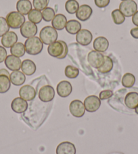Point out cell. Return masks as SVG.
I'll list each match as a JSON object with an SVG mask.
<instances>
[{
  "mask_svg": "<svg viewBox=\"0 0 138 154\" xmlns=\"http://www.w3.org/2000/svg\"><path fill=\"white\" fill-rule=\"evenodd\" d=\"M57 93L60 97H67L71 94L73 91V87L71 82L67 81H60L56 87Z\"/></svg>",
  "mask_w": 138,
  "mask_h": 154,
  "instance_id": "cell-14",
  "label": "cell"
},
{
  "mask_svg": "<svg viewBox=\"0 0 138 154\" xmlns=\"http://www.w3.org/2000/svg\"><path fill=\"white\" fill-rule=\"evenodd\" d=\"M17 12L23 15H28L33 10V5L29 0H18L16 3Z\"/></svg>",
  "mask_w": 138,
  "mask_h": 154,
  "instance_id": "cell-23",
  "label": "cell"
},
{
  "mask_svg": "<svg viewBox=\"0 0 138 154\" xmlns=\"http://www.w3.org/2000/svg\"><path fill=\"white\" fill-rule=\"evenodd\" d=\"M119 10L125 17H131L137 11V4L134 0H126L120 4Z\"/></svg>",
  "mask_w": 138,
  "mask_h": 154,
  "instance_id": "cell-5",
  "label": "cell"
},
{
  "mask_svg": "<svg viewBox=\"0 0 138 154\" xmlns=\"http://www.w3.org/2000/svg\"><path fill=\"white\" fill-rule=\"evenodd\" d=\"M10 80L11 83L15 86H21L25 82L26 76L20 70L13 71L10 75Z\"/></svg>",
  "mask_w": 138,
  "mask_h": 154,
  "instance_id": "cell-21",
  "label": "cell"
},
{
  "mask_svg": "<svg viewBox=\"0 0 138 154\" xmlns=\"http://www.w3.org/2000/svg\"><path fill=\"white\" fill-rule=\"evenodd\" d=\"M135 112H136L137 114H138V106L135 108Z\"/></svg>",
  "mask_w": 138,
  "mask_h": 154,
  "instance_id": "cell-43",
  "label": "cell"
},
{
  "mask_svg": "<svg viewBox=\"0 0 138 154\" xmlns=\"http://www.w3.org/2000/svg\"><path fill=\"white\" fill-rule=\"evenodd\" d=\"M5 65L8 69L11 71L19 70L21 68L22 61L20 57L13 56V55H9L8 56L6 59L5 60Z\"/></svg>",
  "mask_w": 138,
  "mask_h": 154,
  "instance_id": "cell-16",
  "label": "cell"
},
{
  "mask_svg": "<svg viewBox=\"0 0 138 154\" xmlns=\"http://www.w3.org/2000/svg\"><path fill=\"white\" fill-rule=\"evenodd\" d=\"M11 81L10 77L6 75H0V93H5L10 90Z\"/></svg>",
  "mask_w": 138,
  "mask_h": 154,
  "instance_id": "cell-28",
  "label": "cell"
},
{
  "mask_svg": "<svg viewBox=\"0 0 138 154\" xmlns=\"http://www.w3.org/2000/svg\"><path fill=\"white\" fill-rule=\"evenodd\" d=\"M10 53L11 55L18 57H23L26 53L24 44L20 42H17L10 48Z\"/></svg>",
  "mask_w": 138,
  "mask_h": 154,
  "instance_id": "cell-26",
  "label": "cell"
},
{
  "mask_svg": "<svg viewBox=\"0 0 138 154\" xmlns=\"http://www.w3.org/2000/svg\"><path fill=\"white\" fill-rule=\"evenodd\" d=\"M67 44L63 41H56L48 47V52L49 56L58 59H64L68 54Z\"/></svg>",
  "mask_w": 138,
  "mask_h": 154,
  "instance_id": "cell-1",
  "label": "cell"
},
{
  "mask_svg": "<svg viewBox=\"0 0 138 154\" xmlns=\"http://www.w3.org/2000/svg\"><path fill=\"white\" fill-rule=\"evenodd\" d=\"M11 108L16 113L21 114L27 111V108H28V103L26 100L22 99L20 97H16L12 101Z\"/></svg>",
  "mask_w": 138,
  "mask_h": 154,
  "instance_id": "cell-15",
  "label": "cell"
},
{
  "mask_svg": "<svg viewBox=\"0 0 138 154\" xmlns=\"http://www.w3.org/2000/svg\"><path fill=\"white\" fill-rule=\"evenodd\" d=\"M79 8V4L77 0H68L65 4V9L70 14H76Z\"/></svg>",
  "mask_w": 138,
  "mask_h": 154,
  "instance_id": "cell-31",
  "label": "cell"
},
{
  "mask_svg": "<svg viewBox=\"0 0 138 154\" xmlns=\"http://www.w3.org/2000/svg\"><path fill=\"white\" fill-rule=\"evenodd\" d=\"M54 97L55 91L51 85H45L41 87L39 91V98L43 102H49L54 100Z\"/></svg>",
  "mask_w": 138,
  "mask_h": 154,
  "instance_id": "cell-9",
  "label": "cell"
},
{
  "mask_svg": "<svg viewBox=\"0 0 138 154\" xmlns=\"http://www.w3.org/2000/svg\"><path fill=\"white\" fill-rule=\"evenodd\" d=\"M28 19L30 22L35 24L40 23L42 21V12L39 10L33 9L28 14Z\"/></svg>",
  "mask_w": 138,
  "mask_h": 154,
  "instance_id": "cell-29",
  "label": "cell"
},
{
  "mask_svg": "<svg viewBox=\"0 0 138 154\" xmlns=\"http://www.w3.org/2000/svg\"><path fill=\"white\" fill-rule=\"evenodd\" d=\"M94 50L103 53L107 51L109 47V41L106 37H98L93 41V44Z\"/></svg>",
  "mask_w": 138,
  "mask_h": 154,
  "instance_id": "cell-19",
  "label": "cell"
},
{
  "mask_svg": "<svg viewBox=\"0 0 138 154\" xmlns=\"http://www.w3.org/2000/svg\"><path fill=\"white\" fill-rule=\"evenodd\" d=\"M21 70L24 75L27 76H31L34 75L37 70V67L33 61L31 60H24L22 62Z\"/></svg>",
  "mask_w": 138,
  "mask_h": 154,
  "instance_id": "cell-20",
  "label": "cell"
},
{
  "mask_svg": "<svg viewBox=\"0 0 138 154\" xmlns=\"http://www.w3.org/2000/svg\"><path fill=\"white\" fill-rule=\"evenodd\" d=\"M10 30V26L7 23L6 19L0 17V37H2Z\"/></svg>",
  "mask_w": 138,
  "mask_h": 154,
  "instance_id": "cell-35",
  "label": "cell"
},
{
  "mask_svg": "<svg viewBox=\"0 0 138 154\" xmlns=\"http://www.w3.org/2000/svg\"><path fill=\"white\" fill-rule=\"evenodd\" d=\"M93 35L89 30L81 29L76 35V41L80 45L87 46L92 43Z\"/></svg>",
  "mask_w": 138,
  "mask_h": 154,
  "instance_id": "cell-11",
  "label": "cell"
},
{
  "mask_svg": "<svg viewBox=\"0 0 138 154\" xmlns=\"http://www.w3.org/2000/svg\"><path fill=\"white\" fill-rule=\"evenodd\" d=\"M130 34L134 38L138 39V26L132 29L130 31Z\"/></svg>",
  "mask_w": 138,
  "mask_h": 154,
  "instance_id": "cell-40",
  "label": "cell"
},
{
  "mask_svg": "<svg viewBox=\"0 0 138 154\" xmlns=\"http://www.w3.org/2000/svg\"><path fill=\"white\" fill-rule=\"evenodd\" d=\"M93 10L89 5L83 4L80 5L76 12V17L80 21L85 22L89 20L92 15Z\"/></svg>",
  "mask_w": 138,
  "mask_h": 154,
  "instance_id": "cell-12",
  "label": "cell"
},
{
  "mask_svg": "<svg viewBox=\"0 0 138 154\" xmlns=\"http://www.w3.org/2000/svg\"><path fill=\"white\" fill-rule=\"evenodd\" d=\"M67 23V17L62 14H58L52 20V25L56 31H62L65 28Z\"/></svg>",
  "mask_w": 138,
  "mask_h": 154,
  "instance_id": "cell-22",
  "label": "cell"
},
{
  "mask_svg": "<svg viewBox=\"0 0 138 154\" xmlns=\"http://www.w3.org/2000/svg\"><path fill=\"white\" fill-rule=\"evenodd\" d=\"M48 0H33V5L35 10L41 11L48 7Z\"/></svg>",
  "mask_w": 138,
  "mask_h": 154,
  "instance_id": "cell-36",
  "label": "cell"
},
{
  "mask_svg": "<svg viewBox=\"0 0 138 154\" xmlns=\"http://www.w3.org/2000/svg\"><path fill=\"white\" fill-rule=\"evenodd\" d=\"M65 29L69 34L77 35V32L81 30V24L78 20H70L67 21Z\"/></svg>",
  "mask_w": 138,
  "mask_h": 154,
  "instance_id": "cell-25",
  "label": "cell"
},
{
  "mask_svg": "<svg viewBox=\"0 0 138 154\" xmlns=\"http://www.w3.org/2000/svg\"><path fill=\"white\" fill-rule=\"evenodd\" d=\"M56 16V13L53 8L47 7L42 11L43 20L45 22H50L53 20Z\"/></svg>",
  "mask_w": 138,
  "mask_h": 154,
  "instance_id": "cell-34",
  "label": "cell"
},
{
  "mask_svg": "<svg viewBox=\"0 0 138 154\" xmlns=\"http://www.w3.org/2000/svg\"><path fill=\"white\" fill-rule=\"evenodd\" d=\"M37 31V25L30 21L25 22L20 27V34L23 37L27 38L35 37Z\"/></svg>",
  "mask_w": 138,
  "mask_h": 154,
  "instance_id": "cell-10",
  "label": "cell"
},
{
  "mask_svg": "<svg viewBox=\"0 0 138 154\" xmlns=\"http://www.w3.org/2000/svg\"><path fill=\"white\" fill-rule=\"evenodd\" d=\"M112 20L117 25L123 24L125 20V16H124L119 9H115L111 13Z\"/></svg>",
  "mask_w": 138,
  "mask_h": 154,
  "instance_id": "cell-32",
  "label": "cell"
},
{
  "mask_svg": "<svg viewBox=\"0 0 138 154\" xmlns=\"http://www.w3.org/2000/svg\"><path fill=\"white\" fill-rule=\"evenodd\" d=\"M7 51L4 47L0 45V63L5 61L7 57Z\"/></svg>",
  "mask_w": 138,
  "mask_h": 154,
  "instance_id": "cell-39",
  "label": "cell"
},
{
  "mask_svg": "<svg viewBox=\"0 0 138 154\" xmlns=\"http://www.w3.org/2000/svg\"><path fill=\"white\" fill-rule=\"evenodd\" d=\"M113 95V92L111 90H104L99 94V98L100 100H106L110 98Z\"/></svg>",
  "mask_w": 138,
  "mask_h": 154,
  "instance_id": "cell-37",
  "label": "cell"
},
{
  "mask_svg": "<svg viewBox=\"0 0 138 154\" xmlns=\"http://www.w3.org/2000/svg\"><path fill=\"white\" fill-rule=\"evenodd\" d=\"M36 94H37V93H36L35 89L29 85H24L19 90L20 97L27 101L33 100Z\"/></svg>",
  "mask_w": 138,
  "mask_h": 154,
  "instance_id": "cell-13",
  "label": "cell"
},
{
  "mask_svg": "<svg viewBox=\"0 0 138 154\" xmlns=\"http://www.w3.org/2000/svg\"><path fill=\"white\" fill-rule=\"evenodd\" d=\"M87 61L93 68L98 69L104 62V55L96 50L91 51L87 56Z\"/></svg>",
  "mask_w": 138,
  "mask_h": 154,
  "instance_id": "cell-6",
  "label": "cell"
},
{
  "mask_svg": "<svg viewBox=\"0 0 138 154\" xmlns=\"http://www.w3.org/2000/svg\"><path fill=\"white\" fill-rule=\"evenodd\" d=\"M110 0H94L96 5L99 8H104L107 7L110 4Z\"/></svg>",
  "mask_w": 138,
  "mask_h": 154,
  "instance_id": "cell-38",
  "label": "cell"
},
{
  "mask_svg": "<svg viewBox=\"0 0 138 154\" xmlns=\"http://www.w3.org/2000/svg\"><path fill=\"white\" fill-rule=\"evenodd\" d=\"M136 83V77L131 73H126L122 78V85L125 88H131Z\"/></svg>",
  "mask_w": 138,
  "mask_h": 154,
  "instance_id": "cell-30",
  "label": "cell"
},
{
  "mask_svg": "<svg viewBox=\"0 0 138 154\" xmlns=\"http://www.w3.org/2000/svg\"><path fill=\"white\" fill-rule=\"evenodd\" d=\"M65 76L68 79H76L79 75V70L73 66L68 65L65 68L64 70Z\"/></svg>",
  "mask_w": 138,
  "mask_h": 154,
  "instance_id": "cell-33",
  "label": "cell"
},
{
  "mask_svg": "<svg viewBox=\"0 0 138 154\" xmlns=\"http://www.w3.org/2000/svg\"><path fill=\"white\" fill-rule=\"evenodd\" d=\"M132 23L134 25L138 26V10L132 16Z\"/></svg>",
  "mask_w": 138,
  "mask_h": 154,
  "instance_id": "cell-41",
  "label": "cell"
},
{
  "mask_svg": "<svg viewBox=\"0 0 138 154\" xmlns=\"http://www.w3.org/2000/svg\"><path fill=\"white\" fill-rule=\"evenodd\" d=\"M113 66H114V64H113L111 57L108 56H104V62L103 65L97 70L99 72L102 74H106L110 72L112 70Z\"/></svg>",
  "mask_w": 138,
  "mask_h": 154,
  "instance_id": "cell-27",
  "label": "cell"
},
{
  "mask_svg": "<svg viewBox=\"0 0 138 154\" xmlns=\"http://www.w3.org/2000/svg\"><path fill=\"white\" fill-rule=\"evenodd\" d=\"M58 34L56 29L53 26H46L41 30L39 38L43 44L50 45L54 43L58 39Z\"/></svg>",
  "mask_w": 138,
  "mask_h": 154,
  "instance_id": "cell-3",
  "label": "cell"
},
{
  "mask_svg": "<svg viewBox=\"0 0 138 154\" xmlns=\"http://www.w3.org/2000/svg\"><path fill=\"white\" fill-rule=\"evenodd\" d=\"M84 106L88 112H95L98 110L101 106V100L96 95H89L85 99Z\"/></svg>",
  "mask_w": 138,
  "mask_h": 154,
  "instance_id": "cell-7",
  "label": "cell"
},
{
  "mask_svg": "<svg viewBox=\"0 0 138 154\" xmlns=\"http://www.w3.org/2000/svg\"><path fill=\"white\" fill-rule=\"evenodd\" d=\"M10 28L13 29H20L22 25L25 23V17L18 12H11L8 14L5 18Z\"/></svg>",
  "mask_w": 138,
  "mask_h": 154,
  "instance_id": "cell-4",
  "label": "cell"
},
{
  "mask_svg": "<svg viewBox=\"0 0 138 154\" xmlns=\"http://www.w3.org/2000/svg\"><path fill=\"white\" fill-rule=\"evenodd\" d=\"M56 154H76V147L71 142H62L56 147Z\"/></svg>",
  "mask_w": 138,
  "mask_h": 154,
  "instance_id": "cell-18",
  "label": "cell"
},
{
  "mask_svg": "<svg viewBox=\"0 0 138 154\" xmlns=\"http://www.w3.org/2000/svg\"><path fill=\"white\" fill-rule=\"evenodd\" d=\"M69 111L74 117L81 118L85 112L84 103L79 100L72 101L69 105Z\"/></svg>",
  "mask_w": 138,
  "mask_h": 154,
  "instance_id": "cell-8",
  "label": "cell"
},
{
  "mask_svg": "<svg viewBox=\"0 0 138 154\" xmlns=\"http://www.w3.org/2000/svg\"><path fill=\"white\" fill-rule=\"evenodd\" d=\"M10 74L8 72V71L7 70L4 69V68L0 70V75H6V76L10 77Z\"/></svg>",
  "mask_w": 138,
  "mask_h": 154,
  "instance_id": "cell-42",
  "label": "cell"
},
{
  "mask_svg": "<svg viewBox=\"0 0 138 154\" xmlns=\"http://www.w3.org/2000/svg\"><path fill=\"white\" fill-rule=\"evenodd\" d=\"M24 47L27 54L32 56H36L42 51L43 43L39 37L35 36L27 38L24 42Z\"/></svg>",
  "mask_w": 138,
  "mask_h": 154,
  "instance_id": "cell-2",
  "label": "cell"
},
{
  "mask_svg": "<svg viewBox=\"0 0 138 154\" xmlns=\"http://www.w3.org/2000/svg\"><path fill=\"white\" fill-rule=\"evenodd\" d=\"M125 104L128 108L135 109L138 106V93L137 92H129L125 97Z\"/></svg>",
  "mask_w": 138,
  "mask_h": 154,
  "instance_id": "cell-24",
  "label": "cell"
},
{
  "mask_svg": "<svg viewBox=\"0 0 138 154\" xmlns=\"http://www.w3.org/2000/svg\"><path fill=\"white\" fill-rule=\"evenodd\" d=\"M18 36L15 32L8 31L2 37L1 43L5 48H11L17 43Z\"/></svg>",
  "mask_w": 138,
  "mask_h": 154,
  "instance_id": "cell-17",
  "label": "cell"
},
{
  "mask_svg": "<svg viewBox=\"0 0 138 154\" xmlns=\"http://www.w3.org/2000/svg\"><path fill=\"white\" fill-rule=\"evenodd\" d=\"M121 1H122V2H123V1H126V0H121Z\"/></svg>",
  "mask_w": 138,
  "mask_h": 154,
  "instance_id": "cell-44",
  "label": "cell"
}]
</instances>
